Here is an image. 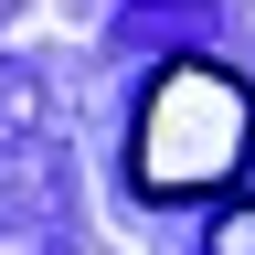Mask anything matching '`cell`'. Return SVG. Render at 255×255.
Instances as JSON below:
<instances>
[{"label": "cell", "mask_w": 255, "mask_h": 255, "mask_svg": "<svg viewBox=\"0 0 255 255\" xmlns=\"http://www.w3.org/2000/svg\"><path fill=\"white\" fill-rule=\"evenodd\" d=\"M255 159V85L213 53L159 64L138 96V138H128V181L149 202H202Z\"/></svg>", "instance_id": "6da1fadb"}, {"label": "cell", "mask_w": 255, "mask_h": 255, "mask_svg": "<svg viewBox=\"0 0 255 255\" xmlns=\"http://www.w3.org/2000/svg\"><path fill=\"white\" fill-rule=\"evenodd\" d=\"M213 255H255V202H245V213H234V223L213 234Z\"/></svg>", "instance_id": "7a4b0ae2"}]
</instances>
